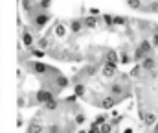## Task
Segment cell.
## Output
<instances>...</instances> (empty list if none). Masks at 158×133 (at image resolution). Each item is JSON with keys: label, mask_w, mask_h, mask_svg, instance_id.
Segmentation results:
<instances>
[{"label": "cell", "mask_w": 158, "mask_h": 133, "mask_svg": "<svg viewBox=\"0 0 158 133\" xmlns=\"http://www.w3.org/2000/svg\"><path fill=\"white\" fill-rule=\"evenodd\" d=\"M33 98H35V104L44 105V104H48L50 100H53V98H55V92H53L52 89H39V91L33 94Z\"/></svg>", "instance_id": "obj_2"}, {"label": "cell", "mask_w": 158, "mask_h": 133, "mask_svg": "<svg viewBox=\"0 0 158 133\" xmlns=\"http://www.w3.org/2000/svg\"><path fill=\"white\" fill-rule=\"evenodd\" d=\"M26 133H44V126L40 124L37 118H33V120L28 124V128H26Z\"/></svg>", "instance_id": "obj_13"}, {"label": "cell", "mask_w": 158, "mask_h": 133, "mask_svg": "<svg viewBox=\"0 0 158 133\" xmlns=\"http://www.w3.org/2000/svg\"><path fill=\"white\" fill-rule=\"evenodd\" d=\"M74 94H77V98H85V96H86V87H85V83H76V85H74Z\"/></svg>", "instance_id": "obj_16"}, {"label": "cell", "mask_w": 158, "mask_h": 133, "mask_svg": "<svg viewBox=\"0 0 158 133\" xmlns=\"http://www.w3.org/2000/svg\"><path fill=\"white\" fill-rule=\"evenodd\" d=\"M153 133H158V122L155 124V126H153Z\"/></svg>", "instance_id": "obj_33"}, {"label": "cell", "mask_w": 158, "mask_h": 133, "mask_svg": "<svg viewBox=\"0 0 158 133\" xmlns=\"http://www.w3.org/2000/svg\"><path fill=\"white\" fill-rule=\"evenodd\" d=\"M123 133H132V128H125V130H123Z\"/></svg>", "instance_id": "obj_34"}, {"label": "cell", "mask_w": 158, "mask_h": 133, "mask_svg": "<svg viewBox=\"0 0 158 133\" xmlns=\"http://www.w3.org/2000/svg\"><path fill=\"white\" fill-rule=\"evenodd\" d=\"M103 63H110V65H118L119 61V54L116 52V50H107L105 54H103Z\"/></svg>", "instance_id": "obj_8"}, {"label": "cell", "mask_w": 158, "mask_h": 133, "mask_svg": "<svg viewBox=\"0 0 158 133\" xmlns=\"http://www.w3.org/2000/svg\"><path fill=\"white\" fill-rule=\"evenodd\" d=\"M22 44L28 48V50H31L33 46H35V39H33V33H31V30L26 26L24 30H22Z\"/></svg>", "instance_id": "obj_5"}, {"label": "cell", "mask_w": 158, "mask_h": 133, "mask_svg": "<svg viewBox=\"0 0 158 133\" xmlns=\"http://www.w3.org/2000/svg\"><path fill=\"white\" fill-rule=\"evenodd\" d=\"M76 133H88V130H79V131H76Z\"/></svg>", "instance_id": "obj_35"}, {"label": "cell", "mask_w": 158, "mask_h": 133, "mask_svg": "<svg viewBox=\"0 0 158 133\" xmlns=\"http://www.w3.org/2000/svg\"><path fill=\"white\" fill-rule=\"evenodd\" d=\"M30 67H31V70H33L35 74H40V76H46L48 72H52V70H53L52 67H48L46 63H40V61H31V63H30Z\"/></svg>", "instance_id": "obj_3"}, {"label": "cell", "mask_w": 158, "mask_h": 133, "mask_svg": "<svg viewBox=\"0 0 158 133\" xmlns=\"http://www.w3.org/2000/svg\"><path fill=\"white\" fill-rule=\"evenodd\" d=\"M107 120H109V117H107V115H98V117H96V120H94V124H96V126H101V124H105Z\"/></svg>", "instance_id": "obj_28"}, {"label": "cell", "mask_w": 158, "mask_h": 133, "mask_svg": "<svg viewBox=\"0 0 158 133\" xmlns=\"http://www.w3.org/2000/svg\"><path fill=\"white\" fill-rule=\"evenodd\" d=\"M110 94H112L114 98H118V102L121 100V98H125L127 92H125V85H123V82H116V83H112V85H110Z\"/></svg>", "instance_id": "obj_4"}, {"label": "cell", "mask_w": 158, "mask_h": 133, "mask_svg": "<svg viewBox=\"0 0 158 133\" xmlns=\"http://www.w3.org/2000/svg\"><path fill=\"white\" fill-rule=\"evenodd\" d=\"M119 61L127 65V63H131V61H132V55H131V54H127V52H121V54H119Z\"/></svg>", "instance_id": "obj_27"}, {"label": "cell", "mask_w": 158, "mask_h": 133, "mask_svg": "<svg viewBox=\"0 0 158 133\" xmlns=\"http://www.w3.org/2000/svg\"><path fill=\"white\" fill-rule=\"evenodd\" d=\"M131 9H142V0H125Z\"/></svg>", "instance_id": "obj_24"}, {"label": "cell", "mask_w": 158, "mask_h": 133, "mask_svg": "<svg viewBox=\"0 0 158 133\" xmlns=\"http://www.w3.org/2000/svg\"><path fill=\"white\" fill-rule=\"evenodd\" d=\"M68 28H70V32H72L74 35H77V33H81V32L85 30L83 19H72V20L68 22Z\"/></svg>", "instance_id": "obj_10"}, {"label": "cell", "mask_w": 158, "mask_h": 133, "mask_svg": "<svg viewBox=\"0 0 158 133\" xmlns=\"http://www.w3.org/2000/svg\"><path fill=\"white\" fill-rule=\"evenodd\" d=\"M151 43H153V46H158V32H153V37H151Z\"/></svg>", "instance_id": "obj_32"}, {"label": "cell", "mask_w": 158, "mask_h": 133, "mask_svg": "<svg viewBox=\"0 0 158 133\" xmlns=\"http://www.w3.org/2000/svg\"><path fill=\"white\" fill-rule=\"evenodd\" d=\"M140 65H142L143 72H151V70L156 69V59H155V55H145V57L140 61Z\"/></svg>", "instance_id": "obj_6"}, {"label": "cell", "mask_w": 158, "mask_h": 133, "mask_svg": "<svg viewBox=\"0 0 158 133\" xmlns=\"http://www.w3.org/2000/svg\"><path fill=\"white\" fill-rule=\"evenodd\" d=\"M118 72V65H110V63H103L101 65V74L105 78H114Z\"/></svg>", "instance_id": "obj_9"}, {"label": "cell", "mask_w": 158, "mask_h": 133, "mask_svg": "<svg viewBox=\"0 0 158 133\" xmlns=\"http://www.w3.org/2000/svg\"><path fill=\"white\" fill-rule=\"evenodd\" d=\"M30 52L33 57H44V50H40V48H31Z\"/></svg>", "instance_id": "obj_30"}, {"label": "cell", "mask_w": 158, "mask_h": 133, "mask_svg": "<svg viewBox=\"0 0 158 133\" xmlns=\"http://www.w3.org/2000/svg\"><path fill=\"white\" fill-rule=\"evenodd\" d=\"M153 43L149 41V39H143V41H140V44H138V48L136 50H140L143 55H151V52H153Z\"/></svg>", "instance_id": "obj_12"}, {"label": "cell", "mask_w": 158, "mask_h": 133, "mask_svg": "<svg viewBox=\"0 0 158 133\" xmlns=\"http://www.w3.org/2000/svg\"><path fill=\"white\" fill-rule=\"evenodd\" d=\"M112 128H114V124L107 120L105 124H101V126H99V133H112Z\"/></svg>", "instance_id": "obj_22"}, {"label": "cell", "mask_w": 158, "mask_h": 133, "mask_svg": "<svg viewBox=\"0 0 158 133\" xmlns=\"http://www.w3.org/2000/svg\"><path fill=\"white\" fill-rule=\"evenodd\" d=\"M142 72H143L142 65H136V67L131 70V78H140V76H142Z\"/></svg>", "instance_id": "obj_25"}, {"label": "cell", "mask_w": 158, "mask_h": 133, "mask_svg": "<svg viewBox=\"0 0 158 133\" xmlns=\"http://www.w3.org/2000/svg\"><path fill=\"white\" fill-rule=\"evenodd\" d=\"M44 109H46V111H55V109H59V102L53 98V100H50L48 104H44Z\"/></svg>", "instance_id": "obj_20"}, {"label": "cell", "mask_w": 158, "mask_h": 133, "mask_svg": "<svg viewBox=\"0 0 158 133\" xmlns=\"http://www.w3.org/2000/svg\"><path fill=\"white\" fill-rule=\"evenodd\" d=\"M125 24H127V19L125 17H119V15L114 17V26H125Z\"/></svg>", "instance_id": "obj_29"}, {"label": "cell", "mask_w": 158, "mask_h": 133, "mask_svg": "<svg viewBox=\"0 0 158 133\" xmlns=\"http://www.w3.org/2000/svg\"><path fill=\"white\" fill-rule=\"evenodd\" d=\"M44 133H63V130H61V124H57V122H52L46 130H44Z\"/></svg>", "instance_id": "obj_18"}, {"label": "cell", "mask_w": 158, "mask_h": 133, "mask_svg": "<svg viewBox=\"0 0 158 133\" xmlns=\"http://www.w3.org/2000/svg\"><path fill=\"white\" fill-rule=\"evenodd\" d=\"M52 20V15L48 13V11H37L33 17H31V24H33V28L35 30H42V28H46V24Z\"/></svg>", "instance_id": "obj_1"}, {"label": "cell", "mask_w": 158, "mask_h": 133, "mask_svg": "<svg viewBox=\"0 0 158 133\" xmlns=\"http://www.w3.org/2000/svg\"><path fill=\"white\" fill-rule=\"evenodd\" d=\"M99 22H101V19H99L98 15H86V17L83 19V24H85L86 30H96Z\"/></svg>", "instance_id": "obj_7"}, {"label": "cell", "mask_w": 158, "mask_h": 133, "mask_svg": "<svg viewBox=\"0 0 158 133\" xmlns=\"http://www.w3.org/2000/svg\"><path fill=\"white\" fill-rule=\"evenodd\" d=\"M142 9H145V11H153V13H158V0H153L149 6H145V7H142Z\"/></svg>", "instance_id": "obj_26"}, {"label": "cell", "mask_w": 158, "mask_h": 133, "mask_svg": "<svg viewBox=\"0 0 158 133\" xmlns=\"http://www.w3.org/2000/svg\"><path fill=\"white\" fill-rule=\"evenodd\" d=\"M37 6H39L40 11H48V9H50V6H52V0H39V2H37Z\"/></svg>", "instance_id": "obj_23"}, {"label": "cell", "mask_w": 158, "mask_h": 133, "mask_svg": "<svg viewBox=\"0 0 158 133\" xmlns=\"http://www.w3.org/2000/svg\"><path fill=\"white\" fill-rule=\"evenodd\" d=\"M116 104H118V98H114L112 94H109V96L101 98V102H99L98 105H101V109H112Z\"/></svg>", "instance_id": "obj_11"}, {"label": "cell", "mask_w": 158, "mask_h": 133, "mask_svg": "<svg viewBox=\"0 0 158 133\" xmlns=\"http://www.w3.org/2000/svg\"><path fill=\"white\" fill-rule=\"evenodd\" d=\"M66 32H68V30H66V26H64L63 22H55V24H53V35H55V37L61 39V37L66 35Z\"/></svg>", "instance_id": "obj_15"}, {"label": "cell", "mask_w": 158, "mask_h": 133, "mask_svg": "<svg viewBox=\"0 0 158 133\" xmlns=\"http://www.w3.org/2000/svg\"><path fill=\"white\" fill-rule=\"evenodd\" d=\"M156 122H158V115H156V113H155V111H145L143 124H145V126H149V128H153Z\"/></svg>", "instance_id": "obj_14"}, {"label": "cell", "mask_w": 158, "mask_h": 133, "mask_svg": "<svg viewBox=\"0 0 158 133\" xmlns=\"http://www.w3.org/2000/svg\"><path fill=\"white\" fill-rule=\"evenodd\" d=\"M101 19H103V22H105L109 28H112V26H114V15H110V13H105V15H101Z\"/></svg>", "instance_id": "obj_19"}, {"label": "cell", "mask_w": 158, "mask_h": 133, "mask_svg": "<svg viewBox=\"0 0 158 133\" xmlns=\"http://www.w3.org/2000/svg\"><path fill=\"white\" fill-rule=\"evenodd\" d=\"M35 46L46 52V50H48V46H50V39H48V37H39V39L35 41Z\"/></svg>", "instance_id": "obj_17"}, {"label": "cell", "mask_w": 158, "mask_h": 133, "mask_svg": "<svg viewBox=\"0 0 158 133\" xmlns=\"http://www.w3.org/2000/svg\"><path fill=\"white\" fill-rule=\"evenodd\" d=\"M85 122H86L85 113H76V117H74V124H76V126H83Z\"/></svg>", "instance_id": "obj_21"}, {"label": "cell", "mask_w": 158, "mask_h": 133, "mask_svg": "<svg viewBox=\"0 0 158 133\" xmlns=\"http://www.w3.org/2000/svg\"><path fill=\"white\" fill-rule=\"evenodd\" d=\"M76 100H77V94H72V96H66V98H64V104L70 105V104H74Z\"/></svg>", "instance_id": "obj_31"}]
</instances>
